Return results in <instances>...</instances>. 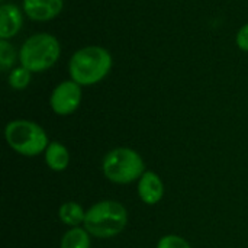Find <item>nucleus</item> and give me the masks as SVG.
Masks as SVG:
<instances>
[{
  "mask_svg": "<svg viewBox=\"0 0 248 248\" xmlns=\"http://www.w3.org/2000/svg\"><path fill=\"white\" fill-rule=\"evenodd\" d=\"M17 52L20 65L38 74L57 64L61 57V44L52 33L38 32L26 38Z\"/></svg>",
  "mask_w": 248,
  "mask_h": 248,
  "instance_id": "7ed1b4c3",
  "label": "nucleus"
},
{
  "mask_svg": "<svg viewBox=\"0 0 248 248\" xmlns=\"http://www.w3.org/2000/svg\"><path fill=\"white\" fill-rule=\"evenodd\" d=\"M83 100V90L74 80H64L58 83L49 96V106L58 116H68L74 113Z\"/></svg>",
  "mask_w": 248,
  "mask_h": 248,
  "instance_id": "423d86ee",
  "label": "nucleus"
},
{
  "mask_svg": "<svg viewBox=\"0 0 248 248\" xmlns=\"http://www.w3.org/2000/svg\"><path fill=\"white\" fill-rule=\"evenodd\" d=\"M23 26V12L15 3L0 6V39L15 38Z\"/></svg>",
  "mask_w": 248,
  "mask_h": 248,
  "instance_id": "1a4fd4ad",
  "label": "nucleus"
},
{
  "mask_svg": "<svg viewBox=\"0 0 248 248\" xmlns=\"http://www.w3.org/2000/svg\"><path fill=\"white\" fill-rule=\"evenodd\" d=\"M32 74L33 73H31L23 65H17L13 70H10L9 76H7V84L13 90H25L32 80Z\"/></svg>",
  "mask_w": 248,
  "mask_h": 248,
  "instance_id": "ddd939ff",
  "label": "nucleus"
},
{
  "mask_svg": "<svg viewBox=\"0 0 248 248\" xmlns=\"http://www.w3.org/2000/svg\"><path fill=\"white\" fill-rule=\"evenodd\" d=\"M92 247V235L86 228L76 227L70 228L61 238L60 248H90Z\"/></svg>",
  "mask_w": 248,
  "mask_h": 248,
  "instance_id": "f8f14e48",
  "label": "nucleus"
},
{
  "mask_svg": "<svg viewBox=\"0 0 248 248\" xmlns=\"http://www.w3.org/2000/svg\"><path fill=\"white\" fill-rule=\"evenodd\" d=\"M235 44L241 51L248 52V22L238 29L235 35Z\"/></svg>",
  "mask_w": 248,
  "mask_h": 248,
  "instance_id": "dca6fc26",
  "label": "nucleus"
},
{
  "mask_svg": "<svg viewBox=\"0 0 248 248\" xmlns=\"http://www.w3.org/2000/svg\"><path fill=\"white\" fill-rule=\"evenodd\" d=\"M102 171L103 176L115 185H129L138 182L147 170L138 151L128 147H118L103 157Z\"/></svg>",
  "mask_w": 248,
  "mask_h": 248,
  "instance_id": "39448f33",
  "label": "nucleus"
},
{
  "mask_svg": "<svg viewBox=\"0 0 248 248\" xmlns=\"http://www.w3.org/2000/svg\"><path fill=\"white\" fill-rule=\"evenodd\" d=\"M19 61V52L7 39H0V67L3 71L10 70L15 62Z\"/></svg>",
  "mask_w": 248,
  "mask_h": 248,
  "instance_id": "4468645a",
  "label": "nucleus"
},
{
  "mask_svg": "<svg viewBox=\"0 0 248 248\" xmlns=\"http://www.w3.org/2000/svg\"><path fill=\"white\" fill-rule=\"evenodd\" d=\"M4 140L15 153L23 157H36L44 154L51 142L46 131L29 119L10 121L4 126Z\"/></svg>",
  "mask_w": 248,
  "mask_h": 248,
  "instance_id": "20e7f679",
  "label": "nucleus"
},
{
  "mask_svg": "<svg viewBox=\"0 0 248 248\" xmlns=\"http://www.w3.org/2000/svg\"><path fill=\"white\" fill-rule=\"evenodd\" d=\"M58 218L68 228H76V227H80L81 224H84L86 211L77 202H73V201L64 202L58 208Z\"/></svg>",
  "mask_w": 248,
  "mask_h": 248,
  "instance_id": "9b49d317",
  "label": "nucleus"
},
{
  "mask_svg": "<svg viewBox=\"0 0 248 248\" xmlns=\"http://www.w3.org/2000/svg\"><path fill=\"white\" fill-rule=\"evenodd\" d=\"M44 160L49 170L61 173L70 166V151L64 144L51 141L44 153Z\"/></svg>",
  "mask_w": 248,
  "mask_h": 248,
  "instance_id": "9d476101",
  "label": "nucleus"
},
{
  "mask_svg": "<svg viewBox=\"0 0 248 248\" xmlns=\"http://www.w3.org/2000/svg\"><path fill=\"white\" fill-rule=\"evenodd\" d=\"M113 65L112 54L100 45L78 48L68 61L70 78L81 87L94 86L105 80Z\"/></svg>",
  "mask_w": 248,
  "mask_h": 248,
  "instance_id": "f257e3e1",
  "label": "nucleus"
},
{
  "mask_svg": "<svg viewBox=\"0 0 248 248\" xmlns=\"http://www.w3.org/2000/svg\"><path fill=\"white\" fill-rule=\"evenodd\" d=\"M64 9V0H22L23 13L33 22H49Z\"/></svg>",
  "mask_w": 248,
  "mask_h": 248,
  "instance_id": "0eeeda50",
  "label": "nucleus"
},
{
  "mask_svg": "<svg viewBox=\"0 0 248 248\" xmlns=\"http://www.w3.org/2000/svg\"><path fill=\"white\" fill-rule=\"evenodd\" d=\"M137 192L140 199L145 205H157L164 196V183L155 171H145L137 185Z\"/></svg>",
  "mask_w": 248,
  "mask_h": 248,
  "instance_id": "6e6552de",
  "label": "nucleus"
},
{
  "mask_svg": "<svg viewBox=\"0 0 248 248\" xmlns=\"http://www.w3.org/2000/svg\"><path fill=\"white\" fill-rule=\"evenodd\" d=\"M128 224L126 208L112 199L100 201L86 211L84 228L94 238L108 240L119 235Z\"/></svg>",
  "mask_w": 248,
  "mask_h": 248,
  "instance_id": "f03ea898",
  "label": "nucleus"
},
{
  "mask_svg": "<svg viewBox=\"0 0 248 248\" xmlns=\"http://www.w3.org/2000/svg\"><path fill=\"white\" fill-rule=\"evenodd\" d=\"M157 248H192L190 244L180 235L167 234L161 237L157 243Z\"/></svg>",
  "mask_w": 248,
  "mask_h": 248,
  "instance_id": "2eb2a0df",
  "label": "nucleus"
}]
</instances>
